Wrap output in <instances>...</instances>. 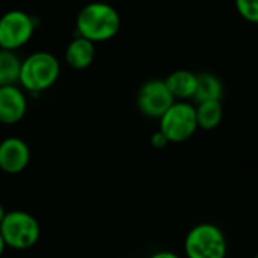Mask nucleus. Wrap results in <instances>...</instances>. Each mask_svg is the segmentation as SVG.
Returning <instances> with one entry per match:
<instances>
[{"mask_svg": "<svg viewBox=\"0 0 258 258\" xmlns=\"http://www.w3.org/2000/svg\"><path fill=\"white\" fill-rule=\"evenodd\" d=\"M5 248H6V245H5V242H3V239H2V236H0V257H2L3 252H5Z\"/></svg>", "mask_w": 258, "mask_h": 258, "instance_id": "18", "label": "nucleus"}, {"mask_svg": "<svg viewBox=\"0 0 258 258\" xmlns=\"http://www.w3.org/2000/svg\"><path fill=\"white\" fill-rule=\"evenodd\" d=\"M35 20L21 9H12L0 17V48L17 51L24 47L33 36Z\"/></svg>", "mask_w": 258, "mask_h": 258, "instance_id": "6", "label": "nucleus"}, {"mask_svg": "<svg viewBox=\"0 0 258 258\" xmlns=\"http://www.w3.org/2000/svg\"><path fill=\"white\" fill-rule=\"evenodd\" d=\"M150 258H181L180 255H177L175 252L172 251H159V252H154Z\"/></svg>", "mask_w": 258, "mask_h": 258, "instance_id": "17", "label": "nucleus"}, {"mask_svg": "<svg viewBox=\"0 0 258 258\" xmlns=\"http://www.w3.org/2000/svg\"><path fill=\"white\" fill-rule=\"evenodd\" d=\"M77 33L91 42H104L116 36L121 27L118 11L106 2H91L85 5L76 20Z\"/></svg>", "mask_w": 258, "mask_h": 258, "instance_id": "1", "label": "nucleus"}, {"mask_svg": "<svg viewBox=\"0 0 258 258\" xmlns=\"http://www.w3.org/2000/svg\"><path fill=\"white\" fill-rule=\"evenodd\" d=\"M95 59V47L94 42L88 41L86 38L77 35L65 50V60L74 70H85L88 68Z\"/></svg>", "mask_w": 258, "mask_h": 258, "instance_id": "10", "label": "nucleus"}, {"mask_svg": "<svg viewBox=\"0 0 258 258\" xmlns=\"http://www.w3.org/2000/svg\"><path fill=\"white\" fill-rule=\"evenodd\" d=\"M174 97L168 91L163 80L151 79L145 82L138 91V107L148 118H160L172 104Z\"/></svg>", "mask_w": 258, "mask_h": 258, "instance_id": "7", "label": "nucleus"}, {"mask_svg": "<svg viewBox=\"0 0 258 258\" xmlns=\"http://www.w3.org/2000/svg\"><path fill=\"white\" fill-rule=\"evenodd\" d=\"M27 110V98L17 85L0 86V122L17 124Z\"/></svg>", "mask_w": 258, "mask_h": 258, "instance_id": "9", "label": "nucleus"}, {"mask_svg": "<svg viewBox=\"0 0 258 258\" xmlns=\"http://www.w3.org/2000/svg\"><path fill=\"white\" fill-rule=\"evenodd\" d=\"M150 142H151V145H153L154 148H157V150H162V148H165V147L169 144L168 139H166V136H165L160 130H157V132H154V133L151 135Z\"/></svg>", "mask_w": 258, "mask_h": 258, "instance_id": "16", "label": "nucleus"}, {"mask_svg": "<svg viewBox=\"0 0 258 258\" xmlns=\"http://www.w3.org/2000/svg\"><path fill=\"white\" fill-rule=\"evenodd\" d=\"M60 74L57 57L48 51H35L20 63L18 83L32 95L50 89Z\"/></svg>", "mask_w": 258, "mask_h": 258, "instance_id": "2", "label": "nucleus"}, {"mask_svg": "<svg viewBox=\"0 0 258 258\" xmlns=\"http://www.w3.org/2000/svg\"><path fill=\"white\" fill-rule=\"evenodd\" d=\"M195 115H197L198 128L213 130L222 121V116H224L222 103L219 100L201 101L195 106Z\"/></svg>", "mask_w": 258, "mask_h": 258, "instance_id": "13", "label": "nucleus"}, {"mask_svg": "<svg viewBox=\"0 0 258 258\" xmlns=\"http://www.w3.org/2000/svg\"><path fill=\"white\" fill-rule=\"evenodd\" d=\"M159 119V130L166 136L169 144L186 142L198 130L195 106L187 101H174Z\"/></svg>", "mask_w": 258, "mask_h": 258, "instance_id": "5", "label": "nucleus"}, {"mask_svg": "<svg viewBox=\"0 0 258 258\" xmlns=\"http://www.w3.org/2000/svg\"><path fill=\"white\" fill-rule=\"evenodd\" d=\"M20 57L15 51L0 48V86L17 85L20 74Z\"/></svg>", "mask_w": 258, "mask_h": 258, "instance_id": "14", "label": "nucleus"}, {"mask_svg": "<svg viewBox=\"0 0 258 258\" xmlns=\"http://www.w3.org/2000/svg\"><path fill=\"white\" fill-rule=\"evenodd\" d=\"M5 213H6V210H5V207L0 204V222H2V219H3V216H5Z\"/></svg>", "mask_w": 258, "mask_h": 258, "instance_id": "19", "label": "nucleus"}, {"mask_svg": "<svg viewBox=\"0 0 258 258\" xmlns=\"http://www.w3.org/2000/svg\"><path fill=\"white\" fill-rule=\"evenodd\" d=\"M30 162V148L21 138L9 136L0 142V169L6 174L23 172Z\"/></svg>", "mask_w": 258, "mask_h": 258, "instance_id": "8", "label": "nucleus"}, {"mask_svg": "<svg viewBox=\"0 0 258 258\" xmlns=\"http://www.w3.org/2000/svg\"><path fill=\"white\" fill-rule=\"evenodd\" d=\"M237 12L249 23L258 21V0H234Z\"/></svg>", "mask_w": 258, "mask_h": 258, "instance_id": "15", "label": "nucleus"}, {"mask_svg": "<svg viewBox=\"0 0 258 258\" xmlns=\"http://www.w3.org/2000/svg\"><path fill=\"white\" fill-rule=\"evenodd\" d=\"M165 85L174 100L186 101L194 98L197 89V74L187 70H177L171 73L165 80Z\"/></svg>", "mask_w": 258, "mask_h": 258, "instance_id": "11", "label": "nucleus"}, {"mask_svg": "<svg viewBox=\"0 0 258 258\" xmlns=\"http://www.w3.org/2000/svg\"><path fill=\"white\" fill-rule=\"evenodd\" d=\"M224 97V85L219 77L212 73L197 74V89L192 100L197 103L210 101V100H222Z\"/></svg>", "mask_w": 258, "mask_h": 258, "instance_id": "12", "label": "nucleus"}, {"mask_svg": "<svg viewBox=\"0 0 258 258\" xmlns=\"http://www.w3.org/2000/svg\"><path fill=\"white\" fill-rule=\"evenodd\" d=\"M228 251L224 231L210 222H201L189 230L184 239L186 258H225Z\"/></svg>", "mask_w": 258, "mask_h": 258, "instance_id": "4", "label": "nucleus"}, {"mask_svg": "<svg viewBox=\"0 0 258 258\" xmlns=\"http://www.w3.org/2000/svg\"><path fill=\"white\" fill-rule=\"evenodd\" d=\"M0 236L8 248L24 251L35 246L41 237L39 222L24 210L6 212L0 222Z\"/></svg>", "mask_w": 258, "mask_h": 258, "instance_id": "3", "label": "nucleus"}]
</instances>
